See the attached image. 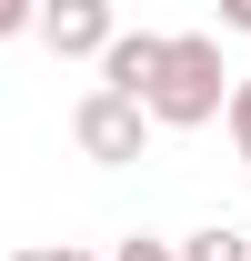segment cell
Instances as JSON below:
<instances>
[{
  "label": "cell",
  "instance_id": "cell-9",
  "mask_svg": "<svg viewBox=\"0 0 251 261\" xmlns=\"http://www.w3.org/2000/svg\"><path fill=\"white\" fill-rule=\"evenodd\" d=\"M20 31H40V10L31 0H0V40H20Z\"/></svg>",
  "mask_w": 251,
  "mask_h": 261
},
{
  "label": "cell",
  "instance_id": "cell-8",
  "mask_svg": "<svg viewBox=\"0 0 251 261\" xmlns=\"http://www.w3.org/2000/svg\"><path fill=\"white\" fill-rule=\"evenodd\" d=\"M20 261H111V251H81V241H31Z\"/></svg>",
  "mask_w": 251,
  "mask_h": 261
},
{
  "label": "cell",
  "instance_id": "cell-3",
  "mask_svg": "<svg viewBox=\"0 0 251 261\" xmlns=\"http://www.w3.org/2000/svg\"><path fill=\"white\" fill-rule=\"evenodd\" d=\"M40 40H51L61 61H111L121 20H111V0H61V10H40Z\"/></svg>",
  "mask_w": 251,
  "mask_h": 261
},
{
  "label": "cell",
  "instance_id": "cell-4",
  "mask_svg": "<svg viewBox=\"0 0 251 261\" xmlns=\"http://www.w3.org/2000/svg\"><path fill=\"white\" fill-rule=\"evenodd\" d=\"M161 61H171V31H121V40H111V61H101V91H121V100H151Z\"/></svg>",
  "mask_w": 251,
  "mask_h": 261
},
{
  "label": "cell",
  "instance_id": "cell-7",
  "mask_svg": "<svg viewBox=\"0 0 251 261\" xmlns=\"http://www.w3.org/2000/svg\"><path fill=\"white\" fill-rule=\"evenodd\" d=\"M231 151H241V171H251V70H241V91H231Z\"/></svg>",
  "mask_w": 251,
  "mask_h": 261
},
{
  "label": "cell",
  "instance_id": "cell-10",
  "mask_svg": "<svg viewBox=\"0 0 251 261\" xmlns=\"http://www.w3.org/2000/svg\"><path fill=\"white\" fill-rule=\"evenodd\" d=\"M221 31H251V0H231V10H221Z\"/></svg>",
  "mask_w": 251,
  "mask_h": 261
},
{
  "label": "cell",
  "instance_id": "cell-5",
  "mask_svg": "<svg viewBox=\"0 0 251 261\" xmlns=\"http://www.w3.org/2000/svg\"><path fill=\"white\" fill-rule=\"evenodd\" d=\"M181 261H251V241H241L231 221H211V231H191V241H181Z\"/></svg>",
  "mask_w": 251,
  "mask_h": 261
},
{
  "label": "cell",
  "instance_id": "cell-2",
  "mask_svg": "<svg viewBox=\"0 0 251 261\" xmlns=\"http://www.w3.org/2000/svg\"><path fill=\"white\" fill-rule=\"evenodd\" d=\"M70 141H81V151H91V161H141V141H151V111H141V100H121V91H81V111H70Z\"/></svg>",
  "mask_w": 251,
  "mask_h": 261
},
{
  "label": "cell",
  "instance_id": "cell-6",
  "mask_svg": "<svg viewBox=\"0 0 251 261\" xmlns=\"http://www.w3.org/2000/svg\"><path fill=\"white\" fill-rule=\"evenodd\" d=\"M111 261H181V241H151V231H131V241H111Z\"/></svg>",
  "mask_w": 251,
  "mask_h": 261
},
{
  "label": "cell",
  "instance_id": "cell-1",
  "mask_svg": "<svg viewBox=\"0 0 251 261\" xmlns=\"http://www.w3.org/2000/svg\"><path fill=\"white\" fill-rule=\"evenodd\" d=\"M231 70H221V40L211 31H171V61H161V81H151V130H201V121H231Z\"/></svg>",
  "mask_w": 251,
  "mask_h": 261
}]
</instances>
